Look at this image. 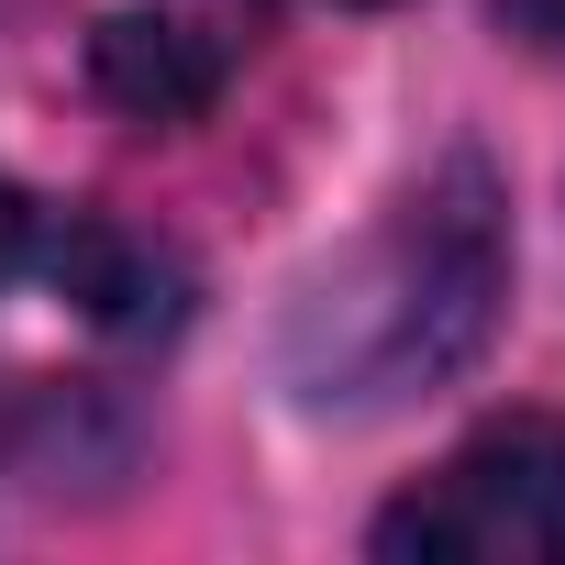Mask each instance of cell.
I'll return each mask as SVG.
<instances>
[{
  "instance_id": "6da1fadb",
  "label": "cell",
  "mask_w": 565,
  "mask_h": 565,
  "mask_svg": "<svg viewBox=\"0 0 565 565\" xmlns=\"http://www.w3.org/2000/svg\"><path fill=\"white\" fill-rule=\"evenodd\" d=\"M510 300V200L477 156H444L377 233H355L277 333V377L322 422L399 411L477 366Z\"/></svg>"
},
{
  "instance_id": "7a4b0ae2",
  "label": "cell",
  "mask_w": 565,
  "mask_h": 565,
  "mask_svg": "<svg viewBox=\"0 0 565 565\" xmlns=\"http://www.w3.org/2000/svg\"><path fill=\"white\" fill-rule=\"evenodd\" d=\"M377 554L422 565H554L565 554V411L477 422L411 499L377 510Z\"/></svg>"
},
{
  "instance_id": "3957f363",
  "label": "cell",
  "mask_w": 565,
  "mask_h": 565,
  "mask_svg": "<svg viewBox=\"0 0 565 565\" xmlns=\"http://www.w3.org/2000/svg\"><path fill=\"white\" fill-rule=\"evenodd\" d=\"M222 78H233V56H222L200 23H178V12H100V23H89V89H100L122 122L178 134V122H200V111L222 100Z\"/></svg>"
},
{
  "instance_id": "277c9868",
  "label": "cell",
  "mask_w": 565,
  "mask_h": 565,
  "mask_svg": "<svg viewBox=\"0 0 565 565\" xmlns=\"http://www.w3.org/2000/svg\"><path fill=\"white\" fill-rule=\"evenodd\" d=\"M499 12H510L521 34H543V45H565V0H499Z\"/></svg>"
},
{
  "instance_id": "5b68a950",
  "label": "cell",
  "mask_w": 565,
  "mask_h": 565,
  "mask_svg": "<svg viewBox=\"0 0 565 565\" xmlns=\"http://www.w3.org/2000/svg\"><path fill=\"white\" fill-rule=\"evenodd\" d=\"M12 244H23V200L0 189V266H12Z\"/></svg>"
}]
</instances>
